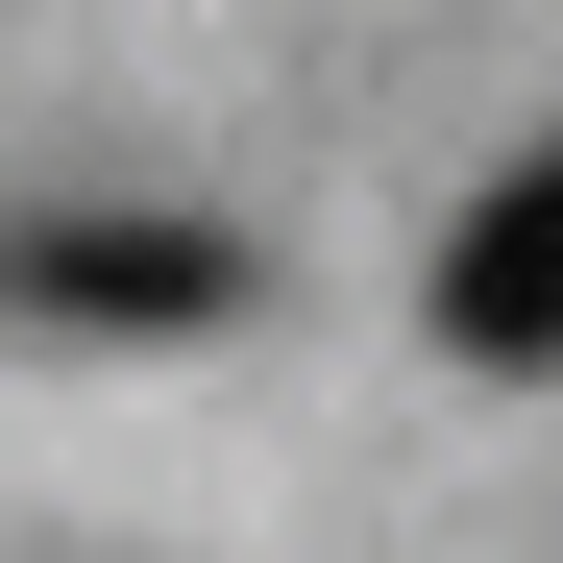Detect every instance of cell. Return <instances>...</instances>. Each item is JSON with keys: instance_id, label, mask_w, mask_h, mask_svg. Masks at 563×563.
Instances as JSON below:
<instances>
[{"instance_id": "2", "label": "cell", "mask_w": 563, "mask_h": 563, "mask_svg": "<svg viewBox=\"0 0 563 563\" xmlns=\"http://www.w3.org/2000/svg\"><path fill=\"white\" fill-rule=\"evenodd\" d=\"M441 343L465 367H563V147H515L490 197L441 221Z\"/></svg>"}, {"instance_id": "1", "label": "cell", "mask_w": 563, "mask_h": 563, "mask_svg": "<svg viewBox=\"0 0 563 563\" xmlns=\"http://www.w3.org/2000/svg\"><path fill=\"white\" fill-rule=\"evenodd\" d=\"M0 295H25V319H99V343H197V319H245V245L221 221H25Z\"/></svg>"}]
</instances>
